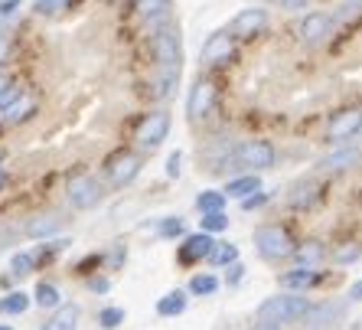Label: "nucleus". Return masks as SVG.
Listing matches in <instances>:
<instances>
[{"label":"nucleus","instance_id":"obj_46","mask_svg":"<svg viewBox=\"0 0 362 330\" xmlns=\"http://www.w3.org/2000/svg\"><path fill=\"white\" fill-rule=\"evenodd\" d=\"M4 183H7V177H4V170H0V190H4Z\"/></svg>","mask_w":362,"mask_h":330},{"label":"nucleus","instance_id":"obj_21","mask_svg":"<svg viewBox=\"0 0 362 330\" xmlns=\"http://www.w3.org/2000/svg\"><path fill=\"white\" fill-rule=\"evenodd\" d=\"M186 311V295L183 291H170V295H163L160 301H157V314L160 317H177V314Z\"/></svg>","mask_w":362,"mask_h":330},{"label":"nucleus","instance_id":"obj_19","mask_svg":"<svg viewBox=\"0 0 362 330\" xmlns=\"http://www.w3.org/2000/svg\"><path fill=\"white\" fill-rule=\"evenodd\" d=\"M252 193H262V180L248 173V177H235L226 186V196H235V200H248Z\"/></svg>","mask_w":362,"mask_h":330},{"label":"nucleus","instance_id":"obj_32","mask_svg":"<svg viewBox=\"0 0 362 330\" xmlns=\"http://www.w3.org/2000/svg\"><path fill=\"white\" fill-rule=\"evenodd\" d=\"M121 321H124V311H121V307H105V311L98 314V324H101L105 330L121 327Z\"/></svg>","mask_w":362,"mask_h":330},{"label":"nucleus","instance_id":"obj_10","mask_svg":"<svg viewBox=\"0 0 362 330\" xmlns=\"http://www.w3.org/2000/svg\"><path fill=\"white\" fill-rule=\"evenodd\" d=\"M235 161L252 170H268L274 164V147L268 141H245V144H238Z\"/></svg>","mask_w":362,"mask_h":330},{"label":"nucleus","instance_id":"obj_20","mask_svg":"<svg viewBox=\"0 0 362 330\" xmlns=\"http://www.w3.org/2000/svg\"><path fill=\"white\" fill-rule=\"evenodd\" d=\"M59 229H62V220H59V216H36V220L26 222V236L42 239V236H52V232H59Z\"/></svg>","mask_w":362,"mask_h":330},{"label":"nucleus","instance_id":"obj_7","mask_svg":"<svg viewBox=\"0 0 362 330\" xmlns=\"http://www.w3.org/2000/svg\"><path fill=\"white\" fill-rule=\"evenodd\" d=\"M264 26H268V10H258V7H248L242 10L232 23H228L226 33L235 36V40H255V36L262 33Z\"/></svg>","mask_w":362,"mask_h":330},{"label":"nucleus","instance_id":"obj_16","mask_svg":"<svg viewBox=\"0 0 362 330\" xmlns=\"http://www.w3.org/2000/svg\"><path fill=\"white\" fill-rule=\"evenodd\" d=\"M78 317H82V311H78L76 305H59V307H56V314H52V317L42 324L40 330H76L78 327Z\"/></svg>","mask_w":362,"mask_h":330},{"label":"nucleus","instance_id":"obj_38","mask_svg":"<svg viewBox=\"0 0 362 330\" xmlns=\"http://www.w3.org/2000/svg\"><path fill=\"white\" fill-rule=\"evenodd\" d=\"M337 314H339V307H323V311L313 314V324H323L327 317H337Z\"/></svg>","mask_w":362,"mask_h":330},{"label":"nucleus","instance_id":"obj_6","mask_svg":"<svg viewBox=\"0 0 362 330\" xmlns=\"http://www.w3.org/2000/svg\"><path fill=\"white\" fill-rule=\"evenodd\" d=\"M362 131V111L359 108H346V111H337L327 125V141L333 144H343L349 137H356Z\"/></svg>","mask_w":362,"mask_h":330},{"label":"nucleus","instance_id":"obj_26","mask_svg":"<svg viewBox=\"0 0 362 330\" xmlns=\"http://www.w3.org/2000/svg\"><path fill=\"white\" fill-rule=\"evenodd\" d=\"M36 305L40 307H59V288L49 285V281H40V285H36Z\"/></svg>","mask_w":362,"mask_h":330},{"label":"nucleus","instance_id":"obj_15","mask_svg":"<svg viewBox=\"0 0 362 330\" xmlns=\"http://www.w3.org/2000/svg\"><path fill=\"white\" fill-rule=\"evenodd\" d=\"M209 249H212V239L206 236V232H199V236H189L183 246H180V262H183V265L199 262V258H206V255H209Z\"/></svg>","mask_w":362,"mask_h":330},{"label":"nucleus","instance_id":"obj_43","mask_svg":"<svg viewBox=\"0 0 362 330\" xmlns=\"http://www.w3.org/2000/svg\"><path fill=\"white\" fill-rule=\"evenodd\" d=\"M252 330H281V327H278V324H274V321H262V324H255Z\"/></svg>","mask_w":362,"mask_h":330},{"label":"nucleus","instance_id":"obj_29","mask_svg":"<svg viewBox=\"0 0 362 330\" xmlns=\"http://www.w3.org/2000/svg\"><path fill=\"white\" fill-rule=\"evenodd\" d=\"M69 4H72V0H36V13H40V17H59L62 10H69Z\"/></svg>","mask_w":362,"mask_h":330},{"label":"nucleus","instance_id":"obj_25","mask_svg":"<svg viewBox=\"0 0 362 330\" xmlns=\"http://www.w3.org/2000/svg\"><path fill=\"white\" fill-rule=\"evenodd\" d=\"M30 307V295L23 291H10L7 297H0V314H23Z\"/></svg>","mask_w":362,"mask_h":330},{"label":"nucleus","instance_id":"obj_28","mask_svg":"<svg viewBox=\"0 0 362 330\" xmlns=\"http://www.w3.org/2000/svg\"><path fill=\"white\" fill-rule=\"evenodd\" d=\"M216 288H219V278H216V275H196V278L189 281V291H193V295H216Z\"/></svg>","mask_w":362,"mask_h":330},{"label":"nucleus","instance_id":"obj_22","mask_svg":"<svg viewBox=\"0 0 362 330\" xmlns=\"http://www.w3.org/2000/svg\"><path fill=\"white\" fill-rule=\"evenodd\" d=\"M226 193H219V190H206V193H199V200H196V206H199V212H226Z\"/></svg>","mask_w":362,"mask_h":330},{"label":"nucleus","instance_id":"obj_35","mask_svg":"<svg viewBox=\"0 0 362 330\" xmlns=\"http://www.w3.org/2000/svg\"><path fill=\"white\" fill-rule=\"evenodd\" d=\"M180 232H183V222H180L177 216H170V220L160 222V236L163 239H173V236H180Z\"/></svg>","mask_w":362,"mask_h":330},{"label":"nucleus","instance_id":"obj_4","mask_svg":"<svg viewBox=\"0 0 362 330\" xmlns=\"http://www.w3.org/2000/svg\"><path fill=\"white\" fill-rule=\"evenodd\" d=\"M137 170H141V157L134 151H118L105 161V177L111 186H127L137 177Z\"/></svg>","mask_w":362,"mask_h":330},{"label":"nucleus","instance_id":"obj_9","mask_svg":"<svg viewBox=\"0 0 362 330\" xmlns=\"http://www.w3.org/2000/svg\"><path fill=\"white\" fill-rule=\"evenodd\" d=\"M167 135H170V115L167 111H151V115L137 125V144L141 147H157Z\"/></svg>","mask_w":362,"mask_h":330},{"label":"nucleus","instance_id":"obj_14","mask_svg":"<svg viewBox=\"0 0 362 330\" xmlns=\"http://www.w3.org/2000/svg\"><path fill=\"white\" fill-rule=\"evenodd\" d=\"M137 13L147 26H163L170 17V0H134Z\"/></svg>","mask_w":362,"mask_h":330},{"label":"nucleus","instance_id":"obj_3","mask_svg":"<svg viewBox=\"0 0 362 330\" xmlns=\"http://www.w3.org/2000/svg\"><path fill=\"white\" fill-rule=\"evenodd\" d=\"M255 246H258V255L268 262H278V258H287L294 252V242L287 239L281 226H258L255 229Z\"/></svg>","mask_w":362,"mask_h":330},{"label":"nucleus","instance_id":"obj_31","mask_svg":"<svg viewBox=\"0 0 362 330\" xmlns=\"http://www.w3.org/2000/svg\"><path fill=\"white\" fill-rule=\"evenodd\" d=\"M202 229H206V232H226L228 216L226 212H202Z\"/></svg>","mask_w":362,"mask_h":330},{"label":"nucleus","instance_id":"obj_12","mask_svg":"<svg viewBox=\"0 0 362 330\" xmlns=\"http://www.w3.org/2000/svg\"><path fill=\"white\" fill-rule=\"evenodd\" d=\"M232 59V36L228 33H212L202 46V62L216 66V62H228Z\"/></svg>","mask_w":362,"mask_h":330},{"label":"nucleus","instance_id":"obj_24","mask_svg":"<svg viewBox=\"0 0 362 330\" xmlns=\"http://www.w3.org/2000/svg\"><path fill=\"white\" fill-rule=\"evenodd\" d=\"M323 246L320 242H303L300 249H297V265H307V268H313V265L323 262Z\"/></svg>","mask_w":362,"mask_h":330},{"label":"nucleus","instance_id":"obj_47","mask_svg":"<svg viewBox=\"0 0 362 330\" xmlns=\"http://www.w3.org/2000/svg\"><path fill=\"white\" fill-rule=\"evenodd\" d=\"M4 85H7V79H0V89H4Z\"/></svg>","mask_w":362,"mask_h":330},{"label":"nucleus","instance_id":"obj_11","mask_svg":"<svg viewBox=\"0 0 362 330\" xmlns=\"http://www.w3.org/2000/svg\"><path fill=\"white\" fill-rule=\"evenodd\" d=\"M329 30H333V17H329V13H307L300 23V36H303V42H310V46L327 40Z\"/></svg>","mask_w":362,"mask_h":330},{"label":"nucleus","instance_id":"obj_41","mask_svg":"<svg viewBox=\"0 0 362 330\" xmlns=\"http://www.w3.org/2000/svg\"><path fill=\"white\" fill-rule=\"evenodd\" d=\"M7 52H10V40H7V33H0V62L7 59Z\"/></svg>","mask_w":362,"mask_h":330},{"label":"nucleus","instance_id":"obj_48","mask_svg":"<svg viewBox=\"0 0 362 330\" xmlns=\"http://www.w3.org/2000/svg\"><path fill=\"white\" fill-rule=\"evenodd\" d=\"M0 330H13V327H7V324H4V327H0Z\"/></svg>","mask_w":362,"mask_h":330},{"label":"nucleus","instance_id":"obj_18","mask_svg":"<svg viewBox=\"0 0 362 330\" xmlns=\"http://www.w3.org/2000/svg\"><path fill=\"white\" fill-rule=\"evenodd\" d=\"M313 281H317V271H310L307 265H297V268H291V271L281 275V285H284V288H294V291L310 288Z\"/></svg>","mask_w":362,"mask_h":330},{"label":"nucleus","instance_id":"obj_42","mask_svg":"<svg viewBox=\"0 0 362 330\" xmlns=\"http://www.w3.org/2000/svg\"><path fill=\"white\" fill-rule=\"evenodd\" d=\"M88 288H92V291H108V281H105V278H92V281H88Z\"/></svg>","mask_w":362,"mask_h":330},{"label":"nucleus","instance_id":"obj_49","mask_svg":"<svg viewBox=\"0 0 362 330\" xmlns=\"http://www.w3.org/2000/svg\"><path fill=\"white\" fill-rule=\"evenodd\" d=\"M349 4H362V0H349Z\"/></svg>","mask_w":362,"mask_h":330},{"label":"nucleus","instance_id":"obj_44","mask_svg":"<svg viewBox=\"0 0 362 330\" xmlns=\"http://www.w3.org/2000/svg\"><path fill=\"white\" fill-rule=\"evenodd\" d=\"M281 4H284L287 10H300L303 4H307V0H281Z\"/></svg>","mask_w":362,"mask_h":330},{"label":"nucleus","instance_id":"obj_13","mask_svg":"<svg viewBox=\"0 0 362 330\" xmlns=\"http://www.w3.org/2000/svg\"><path fill=\"white\" fill-rule=\"evenodd\" d=\"M317 200H320V183L313 177L297 180V183L291 186V193H287V203L294 206V210H307V206H313Z\"/></svg>","mask_w":362,"mask_h":330},{"label":"nucleus","instance_id":"obj_37","mask_svg":"<svg viewBox=\"0 0 362 330\" xmlns=\"http://www.w3.org/2000/svg\"><path fill=\"white\" fill-rule=\"evenodd\" d=\"M17 10H20V0H4L0 4V17H13Z\"/></svg>","mask_w":362,"mask_h":330},{"label":"nucleus","instance_id":"obj_8","mask_svg":"<svg viewBox=\"0 0 362 330\" xmlns=\"http://www.w3.org/2000/svg\"><path fill=\"white\" fill-rule=\"evenodd\" d=\"M216 108V85L209 79H196L193 89H189V98H186V111L193 121H202L209 111Z\"/></svg>","mask_w":362,"mask_h":330},{"label":"nucleus","instance_id":"obj_30","mask_svg":"<svg viewBox=\"0 0 362 330\" xmlns=\"http://www.w3.org/2000/svg\"><path fill=\"white\" fill-rule=\"evenodd\" d=\"M33 265H36V258L30 252H20V255H13V258H10V271H13L17 278L30 275V271H33Z\"/></svg>","mask_w":362,"mask_h":330},{"label":"nucleus","instance_id":"obj_45","mask_svg":"<svg viewBox=\"0 0 362 330\" xmlns=\"http://www.w3.org/2000/svg\"><path fill=\"white\" fill-rule=\"evenodd\" d=\"M349 297H353V301H362V281H356V285H353V291H349Z\"/></svg>","mask_w":362,"mask_h":330},{"label":"nucleus","instance_id":"obj_27","mask_svg":"<svg viewBox=\"0 0 362 330\" xmlns=\"http://www.w3.org/2000/svg\"><path fill=\"white\" fill-rule=\"evenodd\" d=\"M33 98H26V95H20L17 102L10 105L7 108V121H13V125H17V121H23V118H30V115H33Z\"/></svg>","mask_w":362,"mask_h":330},{"label":"nucleus","instance_id":"obj_36","mask_svg":"<svg viewBox=\"0 0 362 330\" xmlns=\"http://www.w3.org/2000/svg\"><path fill=\"white\" fill-rule=\"evenodd\" d=\"M180 161H183V154H180V151L170 154V161H167V173H170V177H180Z\"/></svg>","mask_w":362,"mask_h":330},{"label":"nucleus","instance_id":"obj_5","mask_svg":"<svg viewBox=\"0 0 362 330\" xmlns=\"http://www.w3.org/2000/svg\"><path fill=\"white\" fill-rule=\"evenodd\" d=\"M66 193H69V203L76 210H92V206L101 203V183L95 177H88V173H76L69 180Z\"/></svg>","mask_w":362,"mask_h":330},{"label":"nucleus","instance_id":"obj_2","mask_svg":"<svg viewBox=\"0 0 362 330\" xmlns=\"http://www.w3.org/2000/svg\"><path fill=\"white\" fill-rule=\"evenodd\" d=\"M153 59L160 69H180L183 62V46H180V33L177 26H157V33H153Z\"/></svg>","mask_w":362,"mask_h":330},{"label":"nucleus","instance_id":"obj_1","mask_svg":"<svg viewBox=\"0 0 362 330\" xmlns=\"http://www.w3.org/2000/svg\"><path fill=\"white\" fill-rule=\"evenodd\" d=\"M303 314H310V301L294 295H278V297H268L262 307H258V317L262 321H274V324H284V321H297Z\"/></svg>","mask_w":362,"mask_h":330},{"label":"nucleus","instance_id":"obj_33","mask_svg":"<svg viewBox=\"0 0 362 330\" xmlns=\"http://www.w3.org/2000/svg\"><path fill=\"white\" fill-rule=\"evenodd\" d=\"M20 95H23V92H20V85H13V82L4 85V89H0V111H7L10 105L20 98Z\"/></svg>","mask_w":362,"mask_h":330},{"label":"nucleus","instance_id":"obj_39","mask_svg":"<svg viewBox=\"0 0 362 330\" xmlns=\"http://www.w3.org/2000/svg\"><path fill=\"white\" fill-rule=\"evenodd\" d=\"M245 275V265H238V262H232V268H228V281L232 285H238V278Z\"/></svg>","mask_w":362,"mask_h":330},{"label":"nucleus","instance_id":"obj_40","mask_svg":"<svg viewBox=\"0 0 362 330\" xmlns=\"http://www.w3.org/2000/svg\"><path fill=\"white\" fill-rule=\"evenodd\" d=\"M264 200H268V193H258V196H255V193H252V196H248V200H242V203H245V206H248V210H255V206H262V203H264Z\"/></svg>","mask_w":362,"mask_h":330},{"label":"nucleus","instance_id":"obj_17","mask_svg":"<svg viewBox=\"0 0 362 330\" xmlns=\"http://www.w3.org/2000/svg\"><path fill=\"white\" fill-rule=\"evenodd\" d=\"M359 161H362V151H359V147H339L337 154L323 157L320 167L323 170H346V167H356Z\"/></svg>","mask_w":362,"mask_h":330},{"label":"nucleus","instance_id":"obj_23","mask_svg":"<svg viewBox=\"0 0 362 330\" xmlns=\"http://www.w3.org/2000/svg\"><path fill=\"white\" fill-rule=\"evenodd\" d=\"M235 255L238 252H235V246H232V242H212V249H209V255H206V258L219 268V265H232V262H235Z\"/></svg>","mask_w":362,"mask_h":330},{"label":"nucleus","instance_id":"obj_34","mask_svg":"<svg viewBox=\"0 0 362 330\" xmlns=\"http://www.w3.org/2000/svg\"><path fill=\"white\" fill-rule=\"evenodd\" d=\"M362 255V249L359 246H353V242H349V246H339L337 252H333V258H337L339 265H349V262H356V258H359Z\"/></svg>","mask_w":362,"mask_h":330}]
</instances>
